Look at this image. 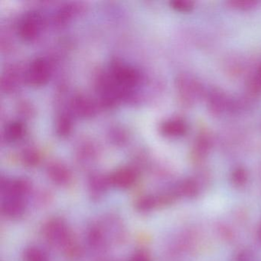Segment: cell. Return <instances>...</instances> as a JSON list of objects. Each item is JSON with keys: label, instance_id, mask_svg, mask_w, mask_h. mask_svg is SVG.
Returning a JSON list of instances; mask_svg holds the SVG:
<instances>
[{"label": "cell", "instance_id": "7", "mask_svg": "<svg viewBox=\"0 0 261 261\" xmlns=\"http://www.w3.org/2000/svg\"><path fill=\"white\" fill-rule=\"evenodd\" d=\"M137 178L135 171L129 168L117 170L114 172L110 178V181L114 186L120 188H128L132 186Z\"/></svg>", "mask_w": 261, "mask_h": 261}, {"label": "cell", "instance_id": "17", "mask_svg": "<svg viewBox=\"0 0 261 261\" xmlns=\"http://www.w3.org/2000/svg\"><path fill=\"white\" fill-rule=\"evenodd\" d=\"M27 261H47L46 256L40 250L30 248L25 252Z\"/></svg>", "mask_w": 261, "mask_h": 261}, {"label": "cell", "instance_id": "10", "mask_svg": "<svg viewBox=\"0 0 261 261\" xmlns=\"http://www.w3.org/2000/svg\"><path fill=\"white\" fill-rule=\"evenodd\" d=\"M49 175L56 182L63 184L69 180L70 174L66 168L62 165L55 164L48 169Z\"/></svg>", "mask_w": 261, "mask_h": 261}, {"label": "cell", "instance_id": "5", "mask_svg": "<svg viewBox=\"0 0 261 261\" xmlns=\"http://www.w3.org/2000/svg\"><path fill=\"white\" fill-rule=\"evenodd\" d=\"M212 148V140L208 134L202 133L198 136L194 142L192 148V160L195 162H201L207 157Z\"/></svg>", "mask_w": 261, "mask_h": 261}, {"label": "cell", "instance_id": "11", "mask_svg": "<svg viewBox=\"0 0 261 261\" xmlns=\"http://www.w3.org/2000/svg\"><path fill=\"white\" fill-rule=\"evenodd\" d=\"M23 134V125L19 122H13L6 128L5 137L8 141L13 142L19 140Z\"/></svg>", "mask_w": 261, "mask_h": 261}, {"label": "cell", "instance_id": "16", "mask_svg": "<svg viewBox=\"0 0 261 261\" xmlns=\"http://www.w3.org/2000/svg\"><path fill=\"white\" fill-rule=\"evenodd\" d=\"M247 171L243 168H238L232 174V180L236 186H244L247 182Z\"/></svg>", "mask_w": 261, "mask_h": 261}, {"label": "cell", "instance_id": "19", "mask_svg": "<svg viewBox=\"0 0 261 261\" xmlns=\"http://www.w3.org/2000/svg\"><path fill=\"white\" fill-rule=\"evenodd\" d=\"M25 160L29 164L34 165L37 163L39 157H38V155H36V152L30 151L27 152V154H25Z\"/></svg>", "mask_w": 261, "mask_h": 261}, {"label": "cell", "instance_id": "1", "mask_svg": "<svg viewBox=\"0 0 261 261\" xmlns=\"http://www.w3.org/2000/svg\"><path fill=\"white\" fill-rule=\"evenodd\" d=\"M177 93L183 106L192 108L204 94V88L199 82L189 74H180L177 77Z\"/></svg>", "mask_w": 261, "mask_h": 261}, {"label": "cell", "instance_id": "8", "mask_svg": "<svg viewBox=\"0 0 261 261\" xmlns=\"http://www.w3.org/2000/svg\"><path fill=\"white\" fill-rule=\"evenodd\" d=\"M7 199L4 201L3 210L7 216L16 218L23 213L24 206L22 197L7 195Z\"/></svg>", "mask_w": 261, "mask_h": 261}, {"label": "cell", "instance_id": "20", "mask_svg": "<svg viewBox=\"0 0 261 261\" xmlns=\"http://www.w3.org/2000/svg\"><path fill=\"white\" fill-rule=\"evenodd\" d=\"M131 261H149V257L146 253L140 251L137 253V254L134 255V257L132 258Z\"/></svg>", "mask_w": 261, "mask_h": 261}, {"label": "cell", "instance_id": "14", "mask_svg": "<svg viewBox=\"0 0 261 261\" xmlns=\"http://www.w3.org/2000/svg\"><path fill=\"white\" fill-rule=\"evenodd\" d=\"M170 5L172 9L180 13H189L194 9V2L191 0H174Z\"/></svg>", "mask_w": 261, "mask_h": 261}, {"label": "cell", "instance_id": "21", "mask_svg": "<svg viewBox=\"0 0 261 261\" xmlns=\"http://www.w3.org/2000/svg\"><path fill=\"white\" fill-rule=\"evenodd\" d=\"M258 238H259V241H261V227H259V231H258Z\"/></svg>", "mask_w": 261, "mask_h": 261}, {"label": "cell", "instance_id": "2", "mask_svg": "<svg viewBox=\"0 0 261 261\" xmlns=\"http://www.w3.org/2000/svg\"><path fill=\"white\" fill-rule=\"evenodd\" d=\"M51 68L49 63L43 59L33 61L25 73V79L33 86H41L49 80Z\"/></svg>", "mask_w": 261, "mask_h": 261}, {"label": "cell", "instance_id": "18", "mask_svg": "<svg viewBox=\"0 0 261 261\" xmlns=\"http://www.w3.org/2000/svg\"><path fill=\"white\" fill-rule=\"evenodd\" d=\"M71 126L70 119L67 117H62L58 122V133L62 136L66 135L71 129Z\"/></svg>", "mask_w": 261, "mask_h": 261}, {"label": "cell", "instance_id": "4", "mask_svg": "<svg viewBox=\"0 0 261 261\" xmlns=\"http://www.w3.org/2000/svg\"><path fill=\"white\" fill-rule=\"evenodd\" d=\"M233 107V103L224 91L215 88L207 96V108L214 116H221Z\"/></svg>", "mask_w": 261, "mask_h": 261}, {"label": "cell", "instance_id": "13", "mask_svg": "<svg viewBox=\"0 0 261 261\" xmlns=\"http://www.w3.org/2000/svg\"><path fill=\"white\" fill-rule=\"evenodd\" d=\"M257 0H230L227 2L230 8L239 10H248L258 4Z\"/></svg>", "mask_w": 261, "mask_h": 261}, {"label": "cell", "instance_id": "12", "mask_svg": "<svg viewBox=\"0 0 261 261\" xmlns=\"http://www.w3.org/2000/svg\"><path fill=\"white\" fill-rule=\"evenodd\" d=\"M249 90L252 95L258 96L261 94V65L257 67L250 79Z\"/></svg>", "mask_w": 261, "mask_h": 261}, {"label": "cell", "instance_id": "9", "mask_svg": "<svg viewBox=\"0 0 261 261\" xmlns=\"http://www.w3.org/2000/svg\"><path fill=\"white\" fill-rule=\"evenodd\" d=\"M47 236L48 239L56 242H63L67 239L66 227L61 221H55L48 224L47 228Z\"/></svg>", "mask_w": 261, "mask_h": 261}, {"label": "cell", "instance_id": "6", "mask_svg": "<svg viewBox=\"0 0 261 261\" xmlns=\"http://www.w3.org/2000/svg\"><path fill=\"white\" fill-rule=\"evenodd\" d=\"M188 126L181 119H171L162 123L160 131L168 137H179L187 132Z\"/></svg>", "mask_w": 261, "mask_h": 261}, {"label": "cell", "instance_id": "3", "mask_svg": "<svg viewBox=\"0 0 261 261\" xmlns=\"http://www.w3.org/2000/svg\"><path fill=\"white\" fill-rule=\"evenodd\" d=\"M42 18L40 14L32 12L24 16L19 23L18 32L22 39L31 41L39 36L42 28Z\"/></svg>", "mask_w": 261, "mask_h": 261}, {"label": "cell", "instance_id": "15", "mask_svg": "<svg viewBox=\"0 0 261 261\" xmlns=\"http://www.w3.org/2000/svg\"><path fill=\"white\" fill-rule=\"evenodd\" d=\"M74 107H75V109L77 110V112L83 116L91 115L94 111V108H93L91 103L88 100L83 98H79L75 102Z\"/></svg>", "mask_w": 261, "mask_h": 261}]
</instances>
